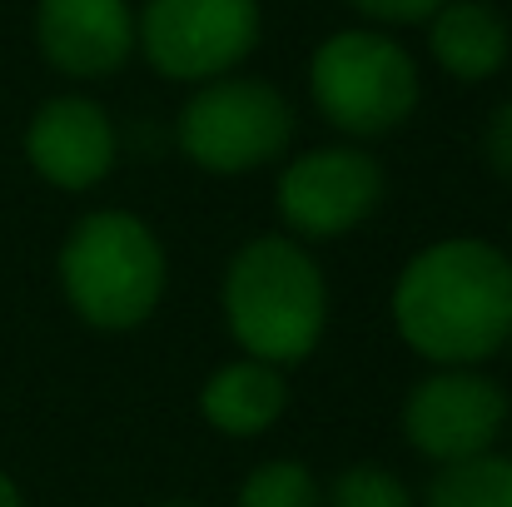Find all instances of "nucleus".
Returning <instances> with one entry per match:
<instances>
[{"mask_svg":"<svg viewBox=\"0 0 512 507\" xmlns=\"http://www.w3.org/2000/svg\"><path fill=\"white\" fill-rule=\"evenodd\" d=\"M35 35L55 70L100 80L135 55V10L125 0H40Z\"/></svg>","mask_w":512,"mask_h":507,"instance_id":"9","label":"nucleus"},{"mask_svg":"<svg viewBox=\"0 0 512 507\" xmlns=\"http://www.w3.org/2000/svg\"><path fill=\"white\" fill-rule=\"evenodd\" d=\"M165 507H194V503H165Z\"/></svg>","mask_w":512,"mask_h":507,"instance_id":"19","label":"nucleus"},{"mask_svg":"<svg viewBox=\"0 0 512 507\" xmlns=\"http://www.w3.org/2000/svg\"><path fill=\"white\" fill-rule=\"evenodd\" d=\"M239 507H324V498H319V483L304 463L279 458V463H264L244 478Z\"/></svg>","mask_w":512,"mask_h":507,"instance_id":"14","label":"nucleus"},{"mask_svg":"<svg viewBox=\"0 0 512 507\" xmlns=\"http://www.w3.org/2000/svg\"><path fill=\"white\" fill-rule=\"evenodd\" d=\"M508 348H512V338H508Z\"/></svg>","mask_w":512,"mask_h":507,"instance_id":"20","label":"nucleus"},{"mask_svg":"<svg viewBox=\"0 0 512 507\" xmlns=\"http://www.w3.org/2000/svg\"><path fill=\"white\" fill-rule=\"evenodd\" d=\"M503 418H508V393L473 368H443L423 378L403 403L408 443L438 468L488 453L493 438L503 433Z\"/></svg>","mask_w":512,"mask_h":507,"instance_id":"7","label":"nucleus"},{"mask_svg":"<svg viewBox=\"0 0 512 507\" xmlns=\"http://www.w3.org/2000/svg\"><path fill=\"white\" fill-rule=\"evenodd\" d=\"M428 45L433 60L453 80H488L508 60V20L488 0H443L428 15Z\"/></svg>","mask_w":512,"mask_h":507,"instance_id":"11","label":"nucleus"},{"mask_svg":"<svg viewBox=\"0 0 512 507\" xmlns=\"http://www.w3.org/2000/svg\"><path fill=\"white\" fill-rule=\"evenodd\" d=\"M309 85L324 120L358 140L388 135L418 110V65L398 40L378 30L329 35L314 50Z\"/></svg>","mask_w":512,"mask_h":507,"instance_id":"4","label":"nucleus"},{"mask_svg":"<svg viewBox=\"0 0 512 507\" xmlns=\"http://www.w3.org/2000/svg\"><path fill=\"white\" fill-rule=\"evenodd\" d=\"M0 507H20V493H15V483L0 473Z\"/></svg>","mask_w":512,"mask_h":507,"instance_id":"18","label":"nucleus"},{"mask_svg":"<svg viewBox=\"0 0 512 507\" xmlns=\"http://www.w3.org/2000/svg\"><path fill=\"white\" fill-rule=\"evenodd\" d=\"M353 10H363L368 20H383V25H418L428 20L443 0H348Z\"/></svg>","mask_w":512,"mask_h":507,"instance_id":"16","label":"nucleus"},{"mask_svg":"<svg viewBox=\"0 0 512 507\" xmlns=\"http://www.w3.org/2000/svg\"><path fill=\"white\" fill-rule=\"evenodd\" d=\"M324 507H413V493L388 468L358 463V468L339 473V483L329 488V503Z\"/></svg>","mask_w":512,"mask_h":507,"instance_id":"15","label":"nucleus"},{"mask_svg":"<svg viewBox=\"0 0 512 507\" xmlns=\"http://www.w3.org/2000/svg\"><path fill=\"white\" fill-rule=\"evenodd\" d=\"M483 155H488L493 174L512 179V100L493 110V120H488V135H483Z\"/></svg>","mask_w":512,"mask_h":507,"instance_id":"17","label":"nucleus"},{"mask_svg":"<svg viewBox=\"0 0 512 507\" xmlns=\"http://www.w3.org/2000/svg\"><path fill=\"white\" fill-rule=\"evenodd\" d=\"M294 140L289 100L264 80H204L179 115V145L199 169L244 174L279 160Z\"/></svg>","mask_w":512,"mask_h":507,"instance_id":"5","label":"nucleus"},{"mask_svg":"<svg viewBox=\"0 0 512 507\" xmlns=\"http://www.w3.org/2000/svg\"><path fill=\"white\" fill-rule=\"evenodd\" d=\"M289 403V383L274 363H259V358H239V363H224L219 373H209L204 393H199V408L204 418L229 433V438H254L264 428L279 423Z\"/></svg>","mask_w":512,"mask_h":507,"instance_id":"12","label":"nucleus"},{"mask_svg":"<svg viewBox=\"0 0 512 507\" xmlns=\"http://www.w3.org/2000/svg\"><path fill=\"white\" fill-rule=\"evenodd\" d=\"M60 284L75 314L95 329H135L165 294V249L145 219L100 209L75 224L60 249Z\"/></svg>","mask_w":512,"mask_h":507,"instance_id":"3","label":"nucleus"},{"mask_svg":"<svg viewBox=\"0 0 512 507\" xmlns=\"http://www.w3.org/2000/svg\"><path fill=\"white\" fill-rule=\"evenodd\" d=\"M393 319L413 353L468 368L512 338V259L483 239H443L408 259L393 289Z\"/></svg>","mask_w":512,"mask_h":507,"instance_id":"1","label":"nucleus"},{"mask_svg":"<svg viewBox=\"0 0 512 507\" xmlns=\"http://www.w3.org/2000/svg\"><path fill=\"white\" fill-rule=\"evenodd\" d=\"M259 40V0H145L135 45L165 80H219Z\"/></svg>","mask_w":512,"mask_h":507,"instance_id":"6","label":"nucleus"},{"mask_svg":"<svg viewBox=\"0 0 512 507\" xmlns=\"http://www.w3.org/2000/svg\"><path fill=\"white\" fill-rule=\"evenodd\" d=\"M115 125L110 115L85 95L45 100L25 130V155L50 184L60 189H90L115 169Z\"/></svg>","mask_w":512,"mask_h":507,"instance_id":"10","label":"nucleus"},{"mask_svg":"<svg viewBox=\"0 0 512 507\" xmlns=\"http://www.w3.org/2000/svg\"><path fill=\"white\" fill-rule=\"evenodd\" d=\"M378 199H383V169L368 150H348V145L309 150L279 179V214L304 239L348 234L373 214Z\"/></svg>","mask_w":512,"mask_h":507,"instance_id":"8","label":"nucleus"},{"mask_svg":"<svg viewBox=\"0 0 512 507\" xmlns=\"http://www.w3.org/2000/svg\"><path fill=\"white\" fill-rule=\"evenodd\" d=\"M423 507H512V458L478 453L463 463H443L428 483Z\"/></svg>","mask_w":512,"mask_h":507,"instance_id":"13","label":"nucleus"},{"mask_svg":"<svg viewBox=\"0 0 512 507\" xmlns=\"http://www.w3.org/2000/svg\"><path fill=\"white\" fill-rule=\"evenodd\" d=\"M224 319L259 363H299L314 353L329 319V289L304 244L264 234L244 244L224 274Z\"/></svg>","mask_w":512,"mask_h":507,"instance_id":"2","label":"nucleus"}]
</instances>
